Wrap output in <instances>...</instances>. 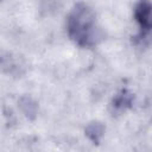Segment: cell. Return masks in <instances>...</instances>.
<instances>
[{"label": "cell", "instance_id": "obj_2", "mask_svg": "<svg viewBox=\"0 0 152 152\" xmlns=\"http://www.w3.org/2000/svg\"><path fill=\"white\" fill-rule=\"evenodd\" d=\"M133 14L144 34L152 32V2L150 0H139L134 6Z\"/></svg>", "mask_w": 152, "mask_h": 152}, {"label": "cell", "instance_id": "obj_3", "mask_svg": "<svg viewBox=\"0 0 152 152\" xmlns=\"http://www.w3.org/2000/svg\"><path fill=\"white\" fill-rule=\"evenodd\" d=\"M86 132H87V135H88L93 141L97 142L99 139H100V137H102L103 127H102V125H100V124H97V122H94V124H91V125L88 126V128H87Z\"/></svg>", "mask_w": 152, "mask_h": 152}, {"label": "cell", "instance_id": "obj_1", "mask_svg": "<svg viewBox=\"0 0 152 152\" xmlns=\"http://www.w3.org/2000/svg\"><path fill=\"white\" fill-rule=\"evenodd\" d=\"M69 37L80 46H93L101 38L94 11L86 4H77L66 19Z\"/></svg>", "mask_w": 152, "mask_h": 152}]
</instances>
